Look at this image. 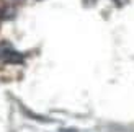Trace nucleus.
I'll use <instances>...</instances> for the list:
<instances>
[{
	"label": "nucleus",
	"instance_id": "f257e3e1",
	"mask_svg": "<svg viewBox=\"0 0 134 132\" xmlns=\"http://www.w3.org/2000/svg\"><path fill=\"white\" fill-rule=\"evenodd\" d=\"M0 59L8 64H21L23 62V56L16 51H13L12 47H8V46H0Z\"/></svg>",
	"mask_w": 134,
	"mask_h": 132
}]
</instances>
